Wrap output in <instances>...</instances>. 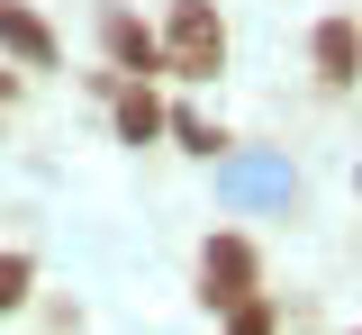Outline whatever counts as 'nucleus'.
<instances>
[{"label":"nucleus","instance_id":"f257e3e1","mask_svg":"<svg viewBox=\"0 0 362 335\" xmlns=\"http://www.w3.org/2000/svg\"><path fill=\"white\" fill-rule=\"evenodd\" d=\"M154 46H163V73H181V82H218V73H226V18H218V0H173Z\"/></svg>","mask_w":362,"mask_h":335},{"label":"nucleus","instance_id":"f03ea898","mask_svg":"<svg viewBox=\"0 0 362 335\" xmlns=\"http://www.w3.org/2000/svg\"><path fill=\"white\" fill-rule=\"evenodd\" d=\"M254 290H263V254H254V236L226 227V236L199 245V308H209V317H226V308L254 299Z\"/></svg>","mask_w":362,"mask_h":335},{"label":"nucleus","instance_id":"7ed1b4c3","mask_svg":"<svg viewBox=\"0 0 362 335\" xmlns=\"http://www.w3.org/2000/svg\"><path fill=\"white\" fill-rule=\"evenodd\" d=\"M100 46H109V73H118V82H154V73H163V46H154V28L136 18L127 0L100 9Z\"/></svg>","mask_w":362,"mask_h":335},{"label":"nucleus","instance_id":"20e7f679","mask_svg":"<svg viewBox=\"0 0 362 335\" xmlns=\"http://www.w3.org/2000/svg\"><path fill=\"white\" fill-rule=\"evenodd\" d=\"M308 64H317V82L326 91H354L362 82V18H317V37H308Z\"/></svg>","mask_w":362,"mask_h":335},{"label":"nucleus","instance_id":"39448f33","mask_svg":"<svg viewBox=\"0 0 362 335\" xmlns=\"http://www.w3.org/2000/svg\"><path fill=\"white\" fill-rule=\"evenodd\" d=\"M0 54H18L28 73H54L64 64V46H54V28H45L28 0H0Z\"/></svg>","mask_w":362,"mask_h":335},{"label":"nucleus","instance_id":"423d86ee","mask_svg":"<svg viewBox=\"0 0 362 335\" xmlns=\"http://www.w3.org/2000/svg\"><path fill=\"white\" fill-rule=\"evenodd\" d=\"M109 100H118V145H154L163 136V100L145 82H109Z\"/></svg>","mask_w":362,"mask_h":335},{"label":"nucleus","instance_id":"0eeeda50","mask_svg":"<svg viewBox=\"0 0 362 335\" xmlns=\"http://www.w3.org/2000/svg\"><path fill=\"white\" fill-rule=\"evenodd\" d=\"M28 299H37V254L9 245V254H0V317H18Z\"/></svg>","mask_w":362,"mask_h":335},{"label":"nucleus","instance_id":"6e6552de","mask_svg":"<svg viewBox=\"0 0 362 335\" xmlns=\"http://www.w3.org/2000/svg\"><path fill=\"white\" fill-rule=\"evenodd\" d=\"M163 136H181L190 154H218V145H226V127H209L199 109H163Z\"/></svg>","mask_w":362,"mask_h":335},{"label":"nucleus","instance_id":"1a4fd4ad","mask_svg":"<svg viewBox=\"0 0 362 335\" xmlns=\"http://www.w3.org/2000/svg\"><path fill=\"white\" fill-rule=\"evenodd\" d=\"M226 335H281V308L254 290V299H235V308H226Z\"/></svg>","mask_w":362,"mask_h":335},{"label":"nucleus","instance_id":"9d476101","mask_svg":"<svg viewBox=\"0 0 362 335\" xmlns=\"http://www.w3.org/2000/svg\"><path fill=\"white\" fill-rule=\"evenodd\" d=\"M9 100H18V73H0V109H9Z\"/></svg>","mask_w":362,"mask_h":335},{"label":"nucleus","instance_id":"9b49d317","mask_svg":"<svg viewBox=\"0 0 362 335\" xmlns=\"http://www.w3.org/2000/svg\"><path fill=\"white\" fill-rule=\"evenodd\" d=\"M354 182H362V172H354Z\"/></svg>","mask_w":362,"mask_h":335},{"label":"nucleus","instance_id":"f8f14e48","mask_svg":"<svg viewBox=\"0 0 362 335\" xmlns=\"http://www.w3.org/2000/svg\"><path fill=\"white\" fill-rule=\"evenodd\" d=\"M354 335H362V327H354Z\"/></svg>","mask_w":362,"mask_h":335}]
</instances>
